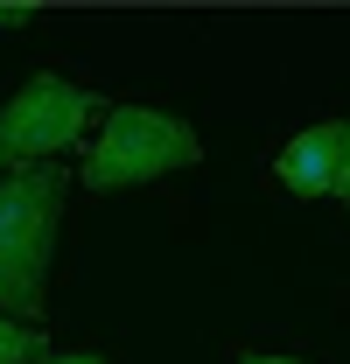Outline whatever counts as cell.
<instances>
[{
  "instance_id": "3957f363",
  "label": "cell",
  "mask_w": 350,
  "mask_h": 364,
  "mask_svg": "<svg viewBox=\"0 0 350 364\" xmlns=\"http://www.w3.org/2000/svg\"><path fill=\"white\" fill-rule=\"evenodd\" d=\"M91 112H98V105H91V91H85V85L36 70L28 85L0 105V176L49 168V154H63L70 140L85 134Z\"/></svg>"
},
{
  "instance_id": "9c48e42d",
  "label": "cell",
  "mask_w": 350,
  "mask_h": 364,
  "mask_svg": "<svg viewBox=\"0 0 350 364\" xmlns=\"http://www.w3.org/2000/svg\"><path fill=\"white\" fill-rule=\"evenodd\" d=\"M245 364H302V358H245Z\"/></svg>"
},
{
  "instance_id": "6da1fadb",
  "label": "cell",
  "mask_w": 350,
  "mask_h": 364,
  "mask_svg": "<svg viewBox=\"0 0 350 364\" xmlns=\"http://www.w3.org/2000/svg\"><path fill=\"white\" fill-rule=\"evenodd\" d=\"M63 189L56 168H21L0 176V309L7 322L43 329V294H49V252L63 225Z\"/></svg>"
},
{
  "instance_id": "277c9868",
  "label": "cell",
  "mask_w": 350,
  "mask_h": 364,
  "mask_svg": "<svg viewBox=\"0 0 350 364\" xmlns=\"http://www.w3.org/2000/svg\"><path fill=\"white\" fill-rule=\"evenodd\" d=\"M273 176L287 182L295 196H336V119H322V127L295 134L287 147H280Z\"/></svg>"
},
{
  "instance_id": "7a4b0ae2",
  "label": "cell",
  "mask_w": 350,
  "mask_h": 364,
  "mask_svg": "<svg viewBox=\"0 0 350 364\" xmlns=\"http://www.w3.org/2000/svg\"><path fill=\"white\" fill-rule=\"evenodd\" d=\"M203 161V140L189 119L175 112H154V105H112L105 112V134L91 140V161H85V189L105 196V189H140V182H161L182 176Z\"/></svg>"
},
{
  "instance_id": "52a82bcc",
  "label": "cell",
  "mask_w": 350,
  "mask_h": 364,
  "mask_svg": "<svg viewBox=\"0 0 350 364\" xmlns=\"http://www.w3.org/2000/svg\"><path fill=\"white\" fill-rule=\"evenodd\" d=\"M21 21H36V7H21V0H0V28H21Z\"/></svg>"
},
{
  "instance_id": "ba28073f",
  "label": "cell",
  "mask_w": 350,
  "mask_h": 364,
  "mask_svg": "<svg viewBox=\"0 0 350 364\" xmlns=\"http://www.w3.org/2000/svg\"><path fill=\"white\" fill-rule=\"evenodd\" d=\"M43 364H105V358H91V350H56V358H43Z\"/></svg>"
},
{
  "instance_id": "5b68a950",
  "label": "cell",
  "mask_w": 350,
  "mask_h": 364,
  "mask_svg": "<svg viewBox=\"0 0 350 364\" xmlns=\"http://www.w3.org/2000/svg\"><path fill=\"white\" fill-rule=\"evenodd\" d=\"M21 358H43V329L0 316V364H21Z\"/></svg>"
},
{
  "instance_id": "8992f818",
  "label": "cell",
  "mask_w": 350,
  "mask_h": 364,
  "mask_svg": "<svg viewBox=\"0 0 350 364\" xmlns=\"http://www.w3.org/2000/svg\"><path fill=\"white\" fill-rule=\"evenodd\" d=\"M336 196H350V119H336Z\"/></svg>"
}]
</instances>
